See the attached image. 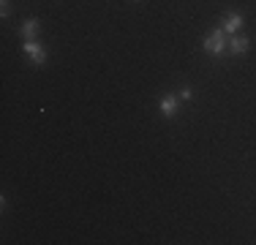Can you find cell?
I'll return each mask as SVG.
<instances>
[{
    "label": "cell",
    "instance_id": "obj_1",
    "mask_svg": "<svg viewBox=\"0 0 256 245\" xmlns=\"http://www.w3.org/2000/svg\"><path fill=\"white\" fill-rule=\"evenodd\" d=\"M226 49H229V36L224 33L221 28L207 30L204 38H202V52L207 54V58H221Z\"/></svg>",
    "mask_w": 256,
    "mask_h": 245
},
{
    "label": "cell",
    "instance_id": "obj_2",
    "mask_svg": "<svg viewBox=\"0 0 256 245\" xmlns=\"http://www.w3.org/2000/svg\"><path fill=\"white\" fill-rule=\"evenodd\" d=\"M22 52H25L28 60H30L33 66H38V68H44V66H46V58H50V54H46V49H44V44H41L38 38L22 41Z\"/></svg>",
    "mask_w": 256,
    "mask_h": 245
},
{
    "label": "cell",
    "instance_id": "obj_3",
    "mask_svg": "<svg viewBox=\"0 0 256 245\" xmlns=\"http://www.w3.org/2000/svg\"><path fill=\"white\" fill-rule=\"evenodd\" d=\"M180 106H182V104L178 101L174 90H172V93H164L161 98H158V114H161L164 120H174L180 114Z\"/></svg>",
    "mask_w": 256,
    "mask_h": 245
},
{
    "label": "cell",
    "instance_id": "obj_4",
    "mask_svg": "<svg viewBox=\"0 0 256 245\" xmlns=\"http://www.w3.org/2000/svg\"><path fill=\"white\" fill-rule=\"evenodd\" d=\"M218 22H221L218 28H221L226 36H237L242 30V24H246V16H242L240 11H226V14H224Z\"/></svg>",
    "mask_w": 256,
    "mask_h": 245
},
{
    "label": "cell",
    "instance_id": "obj_5",
    "mask_svg": "<svg viewBox=\"0 0 256 245\" xmlns=\"http://www.w3.org/2000/svg\"><path fill=\"white\" fill-rule=\"evenodd\" d=\"M16 33L22 36V41L38 38V36H41V20H36V16H28V20H22L20 28H16Z\"/></svg>",
    "mask_w": 256,
    "mask_h": 245
},
{
    "label": "cell",
    "instance_id": "obj_6",
    "mask_svg": "<svg viewBox=\"0 0 256 245\" xmlns=\"http://www.w3.org/2000/svg\"><path fill=\"white\" fill-rule=\"evenodd\" d=\"M248 49H251V38L242 33L237 36H229V49L226 52L232 54V58H242V54H248Z\"/></svg>",
    "mask_w": 256,
    "mask_h": 245
},
{
    "label": "cell",
    "instance_id": "obj_7",
    "mask_svg": "<svg viewBox=\"0 0 256 245\" xmlns=\"http://www.w3.org/2000/svg\"><path fill=\"white\" fill-rule=\"evenodd\" d=\"M174 96H178L180 104H191L194 98H196V90H194V84H180V88L174 90Z\"/></svg>",
    "mask_w": 256,
    "mask_h": 245
},
{
    "label": "cell",
    "instance_id": "obj_8",
    "mask_svg": "<svg viewBox=\"0 0 256 245\" xmlns=\"http://www.w3.org/2000/svg\"><path fill=\"white\" fill-rule=\"evenodd\" d=\"M0 16H3V20H8V16H11V3H8V0H0Z\"/></svg>",
    "mask_w": 256,
    "mask_h": 245
},
{
    "label": "cell",
    "instance_id": "obj_9",
    "mask_svg": "<svg viewBox=\"0 0 256 245\" xmlns=\"http://www.w3.org/2000/svg\"><path fill=\"white\" fill-rule=\"evenodd\" d=\"M131 3H139V0H131Z\"/></svg>",
    "mask_w": 256,
    "mask_h": 245
}]
</instances>
